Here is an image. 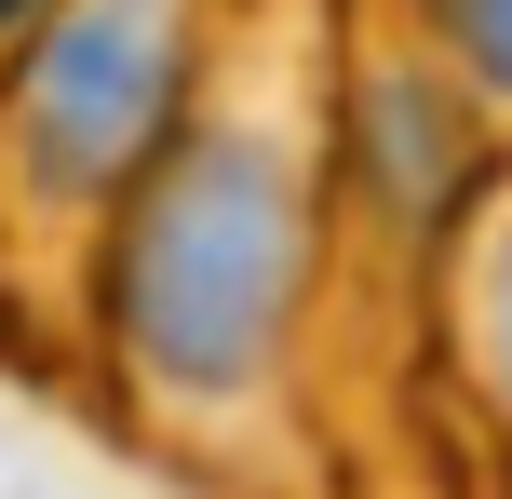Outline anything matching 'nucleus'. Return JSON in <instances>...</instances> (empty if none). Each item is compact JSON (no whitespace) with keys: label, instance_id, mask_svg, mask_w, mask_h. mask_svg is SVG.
<instances>
[{"label":"nucleus","instance_id":"f257e3e1","mask_svg":"<svg viewBox=\"0 0 512 499\" xmlns=\"http://www.w3.org/2000/svg\"><path fill=\"white\" fill-rule=\"evenodd\" d=\"M310 149L270 108H189V135L108 216V324L176 405H243L310 297Z\"/></svg>","mask_w":512,"mask_h":499},{"label":"nucleus","instance_id":"f03ea898","mask_svg":"<svg viewBox=\"0 0 512 499\" xmlns=\"http://www.w3.org/2000/svg\"><path fill=\"white\" fill-rule=\"evenodd\" d=\"M203 108V0H68L0 81V176L27 216H122Z\"/></svg>","mask_w":512,"mask_h":499},{"label":"nucleus","instance_id":"7ed1b4c3","mask_svg":"<svg viewBox=\"0 0 512 499\" xmlns=\"http://www.w3.org/2000/svg\"><path fill=\"white\" fill-rule=\"evenodd\" d=\"M418 41H432V68L459 81V108L512 122V0H418Z\"/></svg>","mask_w":512,"mask_h":499},{"label":"nucleus","instance_id":"20e7f679","mask_svg":"<svg viewBox=\"0 0 512 499\" xmlns=\"http://www.w3.org/2000/svg\"><path fill=\"white\" fill-rule=\"evenodd\" d=\"M472 338H486V378L512 405V216L486 230V257H472Z\"/></svg>","mask_w":512,"mask_h":499},{"label":"nucleus","instance_id":"39448f33","mask_svg":"<svg viewBox=\"0 0 512 499\" xmlns=\"http://www.w3.org/2000/svg\"><path fill=\"white\" fill-rule=\"evenodd\" d=\"M41 14H68V0H0V41H27Z\"/></svg>","mask_w":512,"mask_h":499}]
</instances>
